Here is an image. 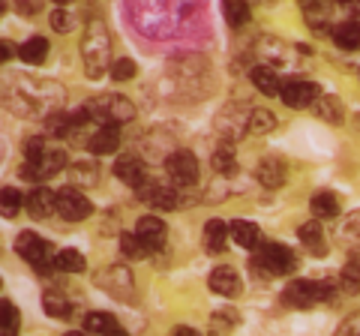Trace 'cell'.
<instances>
[{
  "label": "cell",
  "mask_w": 360,
  "mask_h": 336,
  "mask_svg": "<svg viewBox=\"0 0 360 336\" xmlns=\"http://www.w3.org/2000/svg\"><path fill=\"white\" fill-rule=\"evenodd\" d=\"M82 58L90 78H99L111 63V37L103 21H90L82 37Z\"/></svg>",
  "instance_id": "1"
},
{
  "label": "cell",
  "mask_w": 360,
  "mask_h": 336,
  "mask_svg": "<svg viewBox=\"0 0 360 336\" xmlns=\"http://www.w3.org/2000/svg\"><path fill=\"white\" fill-rule=\"evenodd\" d=\"M255 264L264 267L270 276H288L297 267V255H295V250H288V246H283V243L264 240V243H258Z\"/></svg>",
  "instance_id": "2"
},
{
  "label": "cell",
  "mask_w": 360,
  "mask_h": 336,
  "mask_svg": "<svg viewBox=\"0 0 360 336\" xmlns=\"http://www.w3.org/2000/svg\"><path fill=\"white\" fill-rule=\"evenodd\" d=\"M333 288L330 283H312V279H295L285 291H283V300L295 309H309L321 300H330Z\"/></svg>",
  "instance_id": "3"
},
{
  "label": "cell",
  "mask_w": 360,
  "mask_h": 336,
  "mask_svg": "<svg viewBox=\"0 0 360 336\" xmlns=\"http://www.w3.org/2000/svg\"><path fill=\"white\" fill-rule=\"evenodd\" d=\"M84 108L90 111V117L94 120L99 117L103 123H127V120L135 117V105L129 103V99L127 96H111V93L94 99V103H87Z\"/></svg>",
  "instance_id": "4"
},
{
  "label": "cell",
  "mask_w": 360,
  "mask_h": 336,
  "mask_svg": "<svg viewBox=\"0 0 360 336\" xmlns=\"http://www.w3.org/2000/svg\"><path fill=\"white\" fill-rule=\"evenodd\" d=\"M63 168H66V153L58 150V148H49V150L39 156V160H33V162H25V165H21V177H25V181H37V183H42V181H49V177L60 174Z\"/></svg>",
  "instance_id": "5"
},
{
  "label": "cell",
  "mask_w": 360,
  "mask_h": 336,
  "mask_svg": "<svg viewBox=\"0 0 360 336\" xmlns=\"http://www.w3.org/2000/svg\"><path fill=\"white\" fill-rule=\"evenodd\" d=\"M165 172H168V181H172L174 186H195L198 183V160H195V153L174 150L165 160Z\"/></svg>",
  "instance_id": "6"
},
{
  "label": "cell",
  "mask_w": 360,
  "mask_h": 336,
  "mask_svg": "<svg viewBox=\"0 0 360 336\" xmlns=\"http://www.w3.org/2000/svg\"><path fill=\"white\" fill-rule=\"evenodd\" d=\"M58 214L70 222H82L94 214V205H90V198L78 186H66V189H58Z\"/></svg>",
  "instance_id": "7"
},
{
  "label": "cell",
  "mask_w": 360,
  "mask_h": 336,
  "mask_svg": "<svg viewBox=\"0 0 360 336\" xmlns=\"http://www.w3.org/2000/svg\"><path fill=\"white\" fill-rule=\"evenodd\" d=\"M15 252L21 255L25 261H30L37 271H45V264H49V243H45L39 234H33V231H21L18 234V240H15Z\"/></svg>",
  "instance_id": "8"
},
{
  "label": "cell",
  "mask_w": 360,
  "mask_h": 336,
  "mask_svg": "<svg viewBox=\"0 0 360 336\" xmlns=\"http://www.w3.org/2000/svg\"><path fill=\"white\" fill-rule=\"evenodd\" d=\"M279 99H283L288 108H309L321 99V87L315 82H288V84H283Z\"/></svg>",
  "instance_id": "9"
},
{
  "label": "cell",
  "mask_w": 360,
  "mask_h": 336,
  "mask_svg": "<svg viewBox=\"0 0 360 336\" xmlns=\"http://www.w3.org/2000/svg\"><path fill=\"white\" fill-rule=\"evenodd\" d=\"M139 198L141 201H148V205H153V207H160V210H168V207H174L177 205V186L172 183H162V181H148V183H141L139 189Z\"/></svg>",
  "instance_id": "10"
},
{
  "label": "cell",
  "mask_w": 360,
  "mask_h": 336,
  "mask_svg": "<svg viewBox=\"0 0 360 336\" xmlns=\"http://www.w3.org/2000/svg\"><path fill=\"white\" fill-rule=\"evenodd\" d=\"M96 283L103 285L108 295H115V297H123V300H129L132 297V273L127 271V267H108V271H103L96 276Z\"/></svg>",
  "instance_id": "11"
},
{
  "label": "cell",
  "mask_w": 360,
  "mask_h": 336,
  "mask_svg": "<svg viewBox=\"0 0 360 336\" xmlns=\"http://www.w3.org/2000/svg\"><path fill=\"white\" fill-rule=\"evenodd\" d=\"M90 153L96 156H108L120 148V123H99L96 132L87 138Z\"/></svg>",
  "instance_id": "12"
},
{
  "label": "cell",
  "mask_w": 360,
  "mask_h": 336,
  "mask_svg": "<svg viewBox=\"0 0 360 336\" xmlns=\"http://www.w3.org/2000/svg\"><path fill=\"white\" fill-rule=\"evenodd\" d=\"M135 234H139V240L144 243V250L156 252V250H162L168 228H165V222L160 217H141L139 226H135Z\"/></svg>",
  "instance_id": "13"
},
{
  "label": "cell",
  "mask_w": 360,
  "mask_h": 336,
  "mask_svg": "<svg viewBox=\"0 0 360 336\" xmlns=\"http://www.w3.org/2000/svg\"><path fill=\"white\" fill-rule=\"evenodd\" d=\"M115 174H117V181H123L127 186L132 189H139L141 183H148V168H144V162L139 160V156H120V160L115 162Z\"/></svg>",
  "instance_id": "14"
},
{
  "label": "cell",
  "mask_w": 360,
  "mask_h": 336,
  "mask_svg": "<svg viewBox=\"0 0 360 336\" xmlns=\"http://www.w3.org/2000/svg\"><path fill=\"white\" fill-rule=\"evenodd\" d=\"M27 214L33 219H49L51 214H58V193L49 186H37L27 195Z\"/></svg>",
  "instance_id": "15"
},
{
  "label": "cell",
  "mask_w": 360,
  "mask_h": 336,
  "mask_svg": "<svg viewBox=\"0 0 360 336\" xmlns=\"http://www.w3.org/2000/svg\"><path fill=\"white\" fill-rule=\"evenodd\" d=\"M207 285H210L213 295H219V297H238L243 291L240 276L234 273L231 267H217V271L207 276Z\"/></svg>",
  "instance_id": "16"
},
{
  "label": "cell",
  "mask_w": 360,
  "mask_h": 336,
  "mask_svg": "<svg viewBox=\"0 0 360 336\" xmlns=\"http://www.w3.org/2000/svg\"><path fill=\"white\" fill-rule=\"evenodd\" d=\"M255 174H258V183H262L264 189H279L288 177V165L279 160V156H267V160L258 162Z\"/></svg>",
  "instance_id": "17"
},
{
  "label": "cell",
  "mask_w": 360,
  "mask_h": 336,
  "mask_svg": "<svg viewBox=\"0 0 360 336\" xmlns=\"http://www.w3.org/2000/svg\"><path fill=\"white\" fill-rule=\"evenodd\" d=\"M300 240H303V246L312 252V255H328V243H324V231H321V222L319 219H309V222H303L300 226Z\"/></svg>",
  "instance_id": "18"
},
{
  "label": "cell",
  "mask_w": 360,
  "mask_h": 336,
  "mask_svg": "<svg viewBox=\"0 0 360 336\" xmlns=\"http://www.w3.org/2000/svg\"><path fill=\"white\" fill-rule=\"evenodd\" d=\"M231 240L240 246V250H258V243H262V231H258L255 222H246V219H238L231 222Z\"/></svg>",
  "instance_id": "19"
},
{
  "label": "cell",
  "mask_w": 360,
  "mask_h": 336,
  "mask_svg": "<svg viewBox=\"0 0 360 336\" xmlns=\"http://www.w3.org/2000/svg\"><path fill=\"white\" fill-rule=\"evenodd\" d=\"M333 42H336V49H342V51H354L360 49V21H342L340 27H333Z\"/></svg>",
  "instance_id": "20"
},
{
  "label": "cell",
  "mask_w": 360,
  "mask_h": 336,
  "mask_svg": "<svg viewBox=\"0 0 360 336\" xmlns=\"http://www.w3.org/2000/svg\"><path fill=\"white\" fill-rule=\"evenodd\" d=\"M250 78H252V84H255L264 96H276V93H283V84H279L276 72L270 70V66H264V63H262V66H252Z\"/></svg>",
  "instance_id": "21"
},
{
  "label": "cell",
  "mask_w": 360,
  "mask_h": 336,
  "mask_svg": "<svg viewBox=\"0 0 360 336\" xmlns=\"http://www.w3.org/2000/svg\"><path fill=\"white\" fill-rule=\"evenodd\" d=\"M210 162H213V172L217 174H234L238 172V160H234V144L231 141H222L217 150H213V156H210Z\"/></svg>",
  "instance_id": "22"
},
{
  "label": "cell",
  "mask_w": 360,
  "mask_h": 336,
  "mask_svg": "<svg viewBox=\"0 0 360 336\" xmlns=\"http://www.w3.org/2000/svg\"><path fill=\"white\" fill-rule=\"evenodd\" d=\"M309 207H312V217H319V219H336L340 217V198H336L333 193H315Z\"/></svg>",
  "instance_id": "23"
},
{
  "label": "cell",
  "mask_w": 360,
  "mask_h": 336,
  "mask_svg": "<svg viewBox=\"0 0 360 336\" xmlns=\"http://www.w3.org/2000/svg\"><path fill=\"white\" fill-rule=\"evenodd\" d=\"M276 129V115L267 108H255L250 111V120H246V132L250 136H267V132Z\"/></svg>",
  "instance_id": "24"
},
{
  "label": "cell",
  "mask_w": 360,
  "mask_h": 336,
  "mask_svg": "<svg viewBox=\"0 0 360 336\" xmlns=\"http://www.w3.org/2000/svg\"><path fill=\"white\" fill-rule=\"evenodd\" d=\"M229 234L231 228L225 226L222 219H210L207 226H205V246L210 252H222L225 250V240H229Z\"/></svg>",
  "instance_id": "25"
},
{
  "label": "cell",
  "mask_w": 360,
  "mask_h": 336,
  "mask_svg": "<svg viewBox=\"0 0 360 336\" xmlns=\"http://www.w3.org/2000/svg\"><path fill=\"white\" fill-rule=\"evenodd\" d=\"M49 39H42V37H30L25 46L18 49V54H21V60L25 63H30V66H39L45 58H49Z\"/></svg>",
  "instance_id": "26"
},
{
  "label": "cell",
  "mask_w": 360,
  "mask_h": 336,
  "mask_svg": "<svg viewBox=\"0 0 360 336\" xmlns=\"http://www.w3.org/2000/svg\"><path fill=\"white\" fill-rule=\"evenodd\" d=\"M222 15L231 27H243L250 21V0H222Z\"/></svg>",
  "instance_id": "27"
},
{
  "label": "cell",
  "mask_w": 360,
  "mask_h": 336,
  "mask_svg": "<svg viewBox=\"0 0 360 336\" xmlns=\"http://www.w3.org/2000/svg\"><path fill=\"white\" fill-rule=\"evenodd\" d=\"M315 115H319L321 120H328V123H342L345 111H342V103L336 96H321L319 103H315Z\"/></svg>",
  "instance_id": "28"
},
{
  "label": "cell",
  "mask_w": 360,
  "mask_h": 336,
  "mask_svg": "<svg viewBox=\"0 0 360 336\" xmlns=\"http://www.w3.org/2000/svg\"><path fill=\"white\" fill-rule=\"evenodd\" d=\"M54 264H58L63 273H84V271H87L84 255H82V252H75V250H60V252H58V259H54Z\"/></svg>",
  "instance_id": "29"
},
{
  "label": "cell",
  "mask_w": 360,
  "mask_h": 336,
  "mask_svg": "<svg viewBox=\"0 0 360 336\" xmlns=\"http://www.w3.org/2000/svg\"><path fill=\"white\" fill-rule=\"evenodd\" d=\"M340 285H342L345 295H357V288H360V259H357V255H352V259H348V264L342 267Z\"/></svg>",
  "instance_id": "30"
},
{
  "label": "cell",
  "mask_w": 360,
  "mask_h": 336,
  "mask_svg": "<svg viewBox=\"0 0 360 336\" xmlns=\"http://www.w3.org/2000/svg\"><path fill=\"white\" fill-rule=\"evenodd\" d=\"M0 336H18V309L13 300L0 304Z\"/></svg>",
  "instance_id": "31"
},
{
  "label": "cell",
  "mask_w": 360,
  "mask_h": 336,
  "mask_svg": "<svg viewBox=\"0 0 360 336\" xmlns=\"http://www.w3.org/2000/svg\"><path fill=\"white\" fill-rule=\"evenodd\" d=\"M42 306H45V312H49V316H54V318H72L70 300L60 297L58 291H49V295L42 297Z\"/></svg>",
  "instance_id": "32"
},
{
  "label": "cell",
  "mask_w": 360,
  "mask_h": 336,
  "mask_svg": "<svg viewBox=\"0 0 360 336\" xmlns=\"http://www.w3.org/2000/svg\"><path fill=\"white\" fill-rule=\"evenodd\" d=\"M117 328V321L108 316V312H90V316L84 318V330L87 333H96V336H105Z\"/></svg>",
  "instance_id": "33"
},
{
  "label": "cell",
  "mask_w": 360,
  "mask_h": 336,
  "mask_svg": "<svg viewBox=\"0 0 360 336\" xmlns=\"http://www.w3.org/2000/svg\"><path fill=\"white\" fill-rule=\"evenodd\" d=\"M0 205H4V214L13 219V217H18V210H21V207H27V201H25V195H21L18 189L6 186L4 193H0Z\"/></svg>",
  "instance_id": "34"
},
{
  "label": "cell",
  "mask_w": 360,
  "mask_h": 336,
  "mask_svg": "<svg viewBox=\"0 0 360 336\" xmlns=\"http://www.w3.org/2000/svg\"><path fill=\"white\" fill-rule=\"evenodd\" d=\"M234 324H238V312L234 309H219L217 316L210 318V336H225Z\"/></svg>",
  "instance_id": "35"
},
{
  "label": "cell",
  "mask_w": 360,
  "mask_h": 336,
  "mask_svg": "<svg viewBox=\"0 0 360 336\" xmlns=\"http://www.w3.org/2000/svg\"><path fill=\"white\" fill-rule=\"evenodd\" d=\"M96 181H99V168L96 165H90V162L72 165V183H78V186H94Z\"/></svg>",
  "instance_id": "36"
},
{
  "label": "cell",
  "mask_w": 360,
  "mask_h": 336,
  "mask_svg": "<svg viewBox=\"0 0 360 336\" xmlns=\"http://www.w3.org/2000/svg\"><path fill=\"white\" fill-rule=\"evenodd\" d=\"M45 129H49V136H54V138L72 136V120H70V115H49Z\"/></svg>",
  "instance_id": "37"
},
{
  "label": "cell",
  "mask_w": 360,
  "mask_h": 336,
  "mask_svg": "<svg viewBox=\"0 0 360 336\" xmlns=\"http://www.w3.org/2000/svg\"><path fill=\"white\" fill-rule=\"evenodd\" d=\"M120 252L129 255V259H139V255H148L144 243L139 240V234H120Z\"/></svg>",
  "instance_id": "38"
},
{
  "label": "cell",
  "mask_w": 360,
  "mask_h": 336,
  "mask_svg": "<svg viewBox=\"0 0 360 336\" xmlns=\"http://www.w3.org/2000/svg\"><path fill=\"white\" fill-rule=\"evenodd\" d=\"M135 63L129 60V58H120V60H115L111 63V78H115V82H129V78H135Z\"/></svg>",
  "instance_id": "39"
},
{
  "label": "cell",
  "mask_w": 360,
  "mask_h": 336,
  "mask_svg": "<svg viewBox=\"0 0 360 336\" xmlns=\"http://www.w3.org/2000/svg\"><path fill=\"white\" fill-rule=\"evenodd\" d=\"M49 150V141H45L42 136H33V138H27V144H25V162H33V160H39V156Z\"/></svg>",
  "instance_id": "40"
},
{
  "label": "cell",
  "mask_w": 360,
  "mask_h": 336,
  "mask_svg": "<svg viewBox=\"0 0 360 336\" xmlns=\"http://www.w3.org/2000/svg\"><path fill=\"white\" fill-rule=\"evenodd\" d=\"M336 336H360V312H352V316L340 324Z\"/></svg>",
  "instance_id": "41"
},
{
  "label": "cell",
  "mask_w": 360,
  "mask_h": 336,
  "mask_svg": "<svg viewBox=\"0 0 360 336\" xmlns=\"http://www.w3.org/2000/svg\"><path fill=\"white\" fill-rule=\"evenodd\" d=\"M51 27L58 33H70L72 30V15L63 13V9H58V13H51Z\"/></svg>",
  "instance_id": "42"
},
{
  "label": "cell",
  "mask_w": 360,
  "mask_h": 336,
  "mask_svg": "<svg viewBox=\"0 0 360 336\" xmlns=\"http://www.w3.org/2000/svg\"><path fill=\"white\" fill-rule=\"evenodd\" d=\"M18 9H21V13H27V15H33V13H39V9H42V0H18V4H15Z\"/></svg>",
  "instance_id": "43"
},
{
  "label": "cell",
  "mask_w": 360,
  "mask_h": 336,
  "mask_svg": "<svg viewBox=\"0 0 360 336\" xmlns=\"http://www.w3.org/2000/svg\"><path fill=\"white\" fill-rule=\"evenodd\" d=\"M0 49H4V51H0V58H4V60H9V58H13V54H15V46H13V42H9V39L0 42Z\"/></svg>",
  "instance_id": "44"
},
{
  "label": "cell",
  "mask_w": 360,
  "mask_h": 336,
  "mask_svg": "<svg viewBox=\"0 0 360 336\" xmlns=\"http://www.w3.org/2000/svg\"><path fill=\"white\" fill-rule=\"evenodd\" d=\"M172 336H201L195 328H186V324H180V328L172 330Z\"/></svg>",
  "instance_id": "45"
},
{
  "label": "cell",
  "mask_w": 360,
  "mask_h": 336,
  "mask_svg": "<svg viewBox=\"0 0 360 336\" xmlns=\"http://www.w3.org/2000/svg\"><path fill=\"white\" fill-rule=\"evenodd\" d=\"M105 336H127V330H120V328H115L111 333H105Z\"/></svg>",
  "instance_id": "46"
},
{
  "label": "cell",
  "mask_w": 360,
  "mask_h": 336,
  "mask_svg": "<svg viewBox=\"0 0 360 336\" xmlns=\"http://www.w3.org/2000/svg\"><path fill=\"white\" fill-rule=\"evenodd\" d=\"M63 336H87V333H82V330H70V333H63Z\"/></svg>",
  "instance_id": "47"
},
{
  "label": "cell",
  "mask_w": 360,
  "mask_h": 336,
  "mask_svg": "<svg viewBox=\"0 0 360 336\" xmlns=\"http://www.w3.org/2000/svg\"><path fill=\"white\" fill-rule=\"evenodd\" d=\"M54 4H58V6H66V4H72V0H54Z\"/></svg>",
  "instance_id": "48"
}]
</instances>
